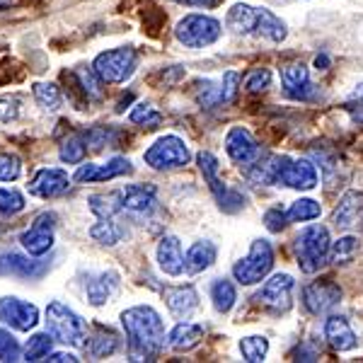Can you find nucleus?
<instances>
[{"instance_id":"nucleus-43","label":"nucleus","mask_w":363,"mask_h":363,"mask_svg":"<svg viewBox=\"0 0 363 363\" xmlns=\"http://www.w3.org/2000/svg\"><path fill=\"white\" fill-rule=\"evenodd\" d=\"M22 359V347L15 339V335H10V330L0 327V361L3 363H15Z\"/></svg>"},{"instance_id":"nucleus-12","label":"nucleus","mask_w":363,"mask_h":363,"mask_svg":"<svg viewBox=\"0 0 363 363\" xmlns=\"http://www.w3.org/2000/svg\"><path fill=\"white\" fill-rule=\"evenodd\" d=\"M157 211V189L153 184H128L121 189V213L131 218H150Z\"/></svg>"},{"instance_id":"nucleus-13","label":"nucleus","mask_w":363,"mask_h":363,"mask_svg":"<svg viewBox=\"0 0 363 363\" xmlns=\"http://www.w3.org/2000/svg\"><path fill=\"white\" fill-rule=\"evenodd\" d=\"M303 306L310 315H325L330 313L332 308L342 301V289L335 284L332 279H325V281H313L303 289V296H301Z\"/></svg>"},{"instance_id":"nucleus-40","label":"nucleus","mask_w":363,"mask_h":363,"mask_svg":"<svg viewBox=\"0 0 363 363\" xmlns=\"http://www.w3.org/2000/svg\"><path fill=\"white\" fill-rule=\"evenodd\" d=\"M359 247L361 245H359V238L356 235L339 238L330 247V262L332 264H347V262H351L356 255H359Z\"/></svg>"},{"instance_id":"nucleus-44","label":"nucleus","mask_w":363,"mask_h":363,"mask_svg":"<svg viewBox=\"0 0 363 363\" xmlns=\"http://www.w3.org/2000/svg\"><path fill=\"white\" fill-rule=\"evenodd\" d=\"M20 211H25V196H22V191L0 186V216H15Z\"/></svg>"},{"instance_id":"nucleus-29","label":"nucleus","mask_w":363,"mask_h":363,"mask_svg":"<svg viewBox=\"0 0 363 363\" xmlns=\"http://www.w3.org/2000/svg\"><path fill=\"white\" fill-rule=\"evenodd\" d=\"M225 27L233 34H255L257 27V8H252L247 3H235L228 10Z\"/></svg>"},{"instance_id":"nucleus-24","label":"nucleus","mask_w":363,"mask_h":363,"mask_svg":"<svg viewBox=\"0 0 363 363\" xmlns=\"http://www.w3.org/2000/svg\"><path fill=\"white\" fill-rule=\"evenodd\" d=\"M116 286H119V274H116V272L97 274V277H92L90 281H87V286H85L87 301H90L95 308L104 306V303L114 296Z\"/></svg>"},{"instance_id":"nucleus-6","label":"nucleus","mask_w":363,"mask_h":363,"mask_svg":"<svg viewBox=\"0 0 363 363\" xmlns=\"http://www.w3.org/2000/svg\"><path fill=\"white\" fill-rule=\"evenodd\" d=\"M223 34V27L216 17L211 15H184L174 27V37L179 44H184L186 49H203V46L216 44Z\"/></svg>"},{"instance_id":"nucleus-5","label":"nucleus","mask_w":363,"mask_h":363,"mask_svg":"<svg viewBox=\"0 0 363 363\" xmlns=\"http://www.w3.org/2000/svg\"><path fill=\"white\" fill-rule=\"evenodd\" d=\"M274 269V247L269 240H255L247 255L240 262H235L233 267V277H235L238 284L242 286H255L262 284Z\"/></svg>"},{"instance_id":"nucleus-4","label":"nucleus","mask_w":363,"mask_h":363,"mask_svg":"<svg viewBox=\"0 0 363 363\" xmlns=\"http://www.w3.org/2000/svg\"><path fill=\"white\" fill-rule=\"evenodd\" d=\"M92 68L107 85H121L136 73L138 51L133 46H116V49L102 51L95 56Z\"/></svg>"},{"instance_id":"nucleus-42","label":"nucleus","mask_w":363,"mask_h":363,"mask_svg":"<svg viewBox=\"0 0 363 363\" xmlns=\"http://www.w3.org/2000/svg\"><path fill=\"white\" fill-rule=\"evenodd\" d=\"M128 121H131V124L143 126V128H157L162 124V114L157 112L153 104L138 102L136 107L131 109V114H128Z\"/></svg>"},{"instance_id":"nucleus-15","label":"nucleus","mask_w":363,"mask_h":363,"mask_svg":"<svg viewBox=\"0 0 363 363\" xmlns=\"http://www.w3.org/2000/svg\"><path fill=\"white\" fill-rule=\"evenodd\" d=\"M281 85L284 92L296 102H315L318 99V85L310 83V73L303 63H289L281 68Z\"/></svg>"},{"instance_id":"nucleus-26","label":"nucleus","mask_w":363,"mask_h":363,"mask_svg":"<svg viewBox=\"0 0 363 363\" xmlns=\"http://www.w3.org/2000/svg\"><path fill=\"white\" fill-rule=\"evenodd\" d=\"M281 169V155H262L257 162L247 167V179L259 186H277Z\"/></svg>"},{"instance_id":"nucleus-14","label":"nucleus","mask_w":363,"mask_h":363,"mask_svg":"<svg viewBox=\"0 0 363 363\" xmlns=\"http://www.w3.org/2000/svg\"><path fill=\"white\" fill-rule=\"evenodd\" d=\"M225 153L235 165L250 167L262 157V145L257 143L255 136L245 126H233L225 133Z\"/></svg>"},{"instance_id":"nucleus-37","label":"nucleus","mask_w":363,"mask_h":363,"mask_svg":"<svg viewBox=\"0 0 363 363\" xmlns=\"http://www.w3.org/2000/svg\"><path fill=\"white\" fill-rule=\"evenodd\" d=\"M322 213V206L315 199H298L291 203V208L286 211L291 223H308V220H318Z\"/></svg>"},{"instance_id":"nucleus-1","label":"nucleus","mask_w":363,"mask_h":363,"mask_svg":"<svg viewBox=\"0 0 363 363\" xmlns=\"http://www.w3.org/2000/svg\"><path fill=\"white\" fill-rule=\"evenodd\" d=\"M121 327L133 361H155L165 347V325L155 308L133 306L121 313Z\"/></svg>"},{"instance_id":"nucleus-16","label":"nucleus","mask_w":363,"mask_h":363,"mask_svg":"<svg viewBox=\"0 0 363 363\" xmlns=\"http://www.w3.org/2000/svg\"><path fill=\"white\" fill-rule=\"evenodd\" d=\"M27 189L37 199H58L70 189V177L61 167H42L29 179Z\"/></svg>"},{"instance_id":"nucleus-9","label":"nucleus","mask_w":363,"mask_h":363,"mask_svg":"<svg viewBox=\"0 0 363 363\" xmlns=\"http://www.w3.org/2000/svg\"><path fill=\"white\" fill-rule=\"evenodd\" d=\"M318 167L313 165L306 157L294 160L289 155H281V169H279V182L277 186H289V189L298 191H310L318 186Z\"/></svg>"},{"instance_id":"nucleus-52","label":"nucleus","mask_w":363,"mask_h":363,"mask_svg":"<svg viewBox=\"0 0 363 363\" xmlns=\"http://www.w3.org/2000/svg\"><path fill=\"white\" fill-rule=\"evenodd\" d=\"M44 361H51V363H78L80 359L75 354H68V351H51Z\"/></svg>"},{"instance_id":"nucleus-55","label":"nucleus","mask_w":363,"mask_h":363,"mask_svg":"<svg viewBox=\"0 0 363 363\" xmlns=\"http://www.w3.org/2000/svg\"><path fill=\"white\" fill-rule=\"evenodd\" d=\"M315 68H318V70H327V68H330V58H327L325 54H320L318 58H315Z\"/></svg>"},{"instance_id":"nucleus-50","label":"nucleus","mask_w":363,"mask_h":363,"mask_svg":"<svg viewBox=\"0 0 363 363\" xmlns=\"http://www.w3.org/2000/svg\"><path fill=\"white\" fill-rule=\"evenodd\" d=\"M264 225H267V230L281 233L286 225H289V216H286L281 208H269L264 213Z\"/></svg>"},{"instance_id":"nucleus-28","label":"nucleus","mask_w":363,"mask_h":363,"mask_svg":"<svg viewBox=\"0 0 363 363\" xmlns=\"http://www.w3.org/2000/svg\"><path fill=\"white\" fill-rule=\"evenodd\" d=\"M196 162H199V169H201V174H203V182H206L208 189L213 191L216 201H220V199L225 196L228 186H225V182L218 177V172H220L218 157H216L213 153H208V150H201V153L196 155Z\"/></svg>"},{"instance_id":"nucleus-19","label":"nucleus","mask_w":363,"mask_h":363,"mask_svg":"<svg viewBox=\"0 0 363 363\" xmlns=\"http://www.w3.org/2000/svg\"><path fill=\"white\" fill-rule=\"evenodd\" d=\"M332 223L339 230H356L363 225V194L361 191H347L339 199V206L332 213Z\"/></svg>"},{"instance_id":"nucleus-45","label":"nucleus","mask_w":363,"mask_h":363,"mask_svg":"<svg viewBox=\"0 0 363 363\" xmlns=\"http://www.w3.org/2000/svg\"><path fill=\"white\" fill-rule=\"evenodd\" d=\"M199 104L201 107H216V104H223V85H213L208 83V80H203V83H199Z\"/></svg>"},{"instance_id":"nucleus-54","label":"nucleus","mask_w":363,"mask_h":363,"mask_svg":"<svg viewBox=\"0 0 363 363\" xmlns=\"http://www.w3.org/2000/svg\"><path fill=\"white\" fill-rule=\"evenodd\" d=\"M296 361H318V351H310L308 347H298Z\"/></svg>"},{"instance_id":"nucleus-35","label":"nucleus","mask_w":363,"mask_h":363,"mask_svg":"<svg viewBox=\"0 0 363 363\" xmlns=\"http://www.w3.org/2000/svg\"><path fill=\"white\" fill-rule=\"evenodd\" d=\"M32 95H34V99H37L39 107L46 109V112H56L63 102L61 87L54 85V83H34Z\"/></svg>"},{"instance_id":"nucleus-38","label":"nucleus","mask_w":363,"mask_h":363,"mask_svg":"<svg viewBox=\"0 0 363 363\" xmlns=\"http://www.w3.org/2000/svg\"><path fill=\"white\" fill-rule=\"evenodd\" d=\"M87 155V143L83 133H75V136L66 138L61 143V150H58V157L68 165H80Z\"/></svg>"},{"instance_id":"nucleus-51","label":"nucleus","mask_w":363,"mask_h":363,"mask_svg":"<svg viewBox=\"0 0 363 363\" xmlns=\"http://www.w3.org/2000/svg\"><path fill=\"white\" fill-rule=\"evenodd\" d=\"M220 85H223V104H230L233 99H235L238 90H240V75L235 73V70H228Z\"/></svg>"},{"instance_id":"nucleus-47","label":"nucleus","mask_w":363,"mask_h":363,"mask_svg":"<svg viewBox=\"0 0 363 363\" xmlns=\"http://www.w3.org/2000/svg\"><path fill=\"white\" fill-rule=\"evenodd\" d=\"M272 85V70L269 68H255L252 73L245 78V90L257 95V92H264Z\"/></svg>"},{"instance_id":"nucleus-49","label":"nucleus","mask_w":363,"mask_h":363,"mask_svg":"<svg viewBox=\"0 0 363 363\" xmlns=\"http://www.w3.org/2000/svg\"><path fill=\"white\" fill-rule=\"evenodd\" d=\"M344 109H347V114L351 116L354 124L363 126V85L359 87V90H354V95L344 102Z\"/></svg>"},{"instance_id":"nucleus-10","label":"nucleus","mask_w":363,"mask_h":363,"mask_svg":"<svg viewBox=\"0 0 363 363\" xmlns=\"http://www.w3.org/2000/svg\"><path fill=\"white\" fill-rule=\"evenodd\" d=\"M54 230H56V213L44 211L34 218V223L20 235V242L32 257H44L54 247Z\"/></svg>"},{"instance_id":"nucleus-36","label":"nucleus","mask_w":363,"mask_h":363,"mask_svg":"<svg viewBox=\"0 0 363 363\" xmlns=\"http://www.w3.org/2000/svg\"><path fill=\"white\" fill-rule=\"evenodd\" d=\"M83 136L90 150H102L104 145H107V148H116V143H119V131L109 126H92V128H87Z\"/></svg>"},{"instance_id":"nucleus-8","label":"nucleus","mask_w":363,"mask_h":363,"mask_svg":"<svg viewBox=\"0 0 363 363\" xmlns=\"http://www.w3.org/2000/svg\"><path fill=\"white\" fill-rule=\"evenodd\" d=\"M294 291L296 279L291 274H274L255 294V303L274 315H286L294 308Z\"/></svg>"},{"instance_id":"nucleus-30","label":"nucleus","mask_w":363,"mask_h":363,"mask_svg":"<svg viewBox=\"0 0 363 363\" xmlns=\"http://www.w3.org/2000/svg\"><path fill=\"white\" fill-rule=\"evenodd\" d=\"M116 349H119V337H116L112 330H104V327H99L95 332V337H90V342L85 344V354L95 361L107 359Z\"/></svg>"},{"instance_id":"nucleus-46","label":"nucleus","mask_w":363,"mask_h":363,"mask_svg":"<svg viewBox=\"0 0 363 363\" xmlns=\"http://www.w3.org/2000/svg\"><path fill=\"white\" fill-rule=\"evenodd\" d=\"M22 174V160L15 153H0V182H15Z\"/></svg>"},{"instance_id":"nucleus-3","label":"nucleus","mask_w":363,"mask_h":363,"mask_svg":"<svg viewBox=\"0 0 363 363\" xmlns=\"http://www.w3.org/2000/svg\"><path fill=\"white\" fill-rule=\"evenodd\" d=\"M46 332H51L56 342L66 344V347H85V320L61 301H51L46 306Z\"/></svg>"},{"instance_id":"nucleus-11","label":"nucleus","mask_w":363,"mask_h":363,"mask_svg":"<svg viewBox=\"0 0 363 363\" xmlns=\"http://www.w3.org/2000/svg\"><path fill=\"white\" fill-rule=\"evenodd\" d=\"M0 322L17 332H29L39 325V308L17 296L0 298Z\"/></svg>"},{"instance_id":"nucleus-22","label":"nucleus","mask_w":363,"mask_h":363,"mask_svg":"<svg viewBox=\"0 0 363 363\" xmlns=\"http://www.w3.org/2000/svg\"><path fill=\"white\" fill-rule=\"evenodd\" d=\"M157 267L167 277H179L184 272V252H182V242L174 235H165L157 245Z\"/></svg>"},{"instance_id":"nucleus-39","label":"nucleus","mask_w":363,"mask_h":363,"mask_svg":"<svg viewBox=\"0 0 363 363\" xmlns=\"http://www.w3.org/2000/svg\"><path fill=\"white\" fill-rule=\"evenodd\" d=\"M51 347H54V335H51V332L32 335V337H29V342L25 344V361L27 363L44 361L46 356L51 354Z\"/></svg>"},{"instance_id":"nucleus-17","label":"nucleus","mask_w":363,"mask_h":363,"mask_svg":"<svg viewBox=\"0 0 363 363\" xmlns=\"http://www.w3.org/2000/svg\"><path fill=\"white\" fill-rule=\"evenodd\" d=\"M133 174V165L128 157H112L104 165H95V162H80V167L75 169L73 179L80 184H90V182H109L116 177H126Z\"/></svg>"},{"instance_id":"nucleus-2","label":"nucleus","mask_w":363,"mask_h":363,"mask_svg":"<svg viewBox=\"0 0 363 363\" xmlns=\"http://www.w3.org/2000/svg\"><path fill=\"white\" fill-rule=\"evenodd\" d=\"M330 230L320 223H310L296 238V257L303 274H315L330 262Z\"/></svg>"},{"instance_id":"nucleus-27","label":"nucleus","mask_w":363,"mask_h":363,"mask_svg":"<svg viewBox=\"0 0 363 363\" xmlns=\"http://www.w3.org/2000/svg\"><path fill=\"white\" fill-rule=\"evenodd\" d=\"M255 34H259V37H264V39H269V42H274V44H281V42H286V37H289V27H286V22L281 20V17L274 15L272 10L257 8Z\"/></svg>"},{"instance_id":"nucleus-25","label":"nucleus","mask_w":363,"mask_h":363,"mask_svg":"<svg viewBox=\"0 0 363 363\" xmlns=\"http://www.w3.org/2000/svg\"><path fill=\"white\" fill-rule=\"evenodd\" d=\"M206 335L203 325H196V322H177L172 327V332L167 335V344L174 351H189L199 347V342Z\"/></svg>"},{"instance_id":"nucleus-31","label":"nucleus","mask_w":363,"mask_h":363,"mask_svg":"<svg viewBox=\"0 0 363 363\" xmlns=\"http://www.w3.org/2000/svg\"><path fill=\"white\" fill-rule=\"evenodd\" d=\"M124 235H126L124 225H119L114 218H99L97 223L90 228V238L95 240V242L104 245V247L119 245L121 240H124Z\"/></svg>"},{"instance_id":"nucleus-41","label":"nucleus","mask_w":363,"mask_h":363,"mask_svg":"<svg viewBox=\"0 0 363 363\" xmlns=\"http://www.w3.org/2000/svg\"><path fill=\"white\" fill-rule=\"evenodd\" d=\"M240 354H242V359L247 363H262L267 359V354H269L267 337L252 335V337L240 339Z\"/></svg>"},{"instance_id":"nucleus-48","label":"nucleus","mask_w":363,"mask_h":363,"mask_svg":"<svg viewBox=\"0 0 363 363\" xmlns=\"http://www.w3.org/2000/svg\"><path fill=\"white\" fill-rule=\"evenodd\" d=\"M20 116V97L17 95H3L0 97V121L3 124H13Z\"/></svg>"},{"instance_id":"nucleus-21","label":"nucleus","mask_w":363,"mask_h":363,"mask_svg":"<svg viewBox=\"0 0 363 363\" xmlns=\"http://www.w3.org/2000/svg\"><path fill=\"white\" fill-rule=\"evenodd\" d=\"M325 339L330 342V347L335 351H351L359 347V337L351 330L347 318H339V315H332V318L325 320Z\"/></svg>"},{"instance_id":"nucleus-7","label":"nucleus","mask_w":363,"mask_h":363,"mask_svg":"<svg viewBox=\"0 0 363 363\" xmlns=\"http://www.w3.org/2000/svg\"><path fill=\"white\" fill-rule=\"evenodd\" d=\"M143 160L148 167L153 169H177L189 165L191 160V150L189 145L184 143V138L174 136V133H167V136H160L143 153Z\"/></svg>"},{"instance_id":"nucleus-20","label":"nucleus","mask_w":363,"mask_h":363,"mask_svg":"<svg viewBox=\"0 0 363 363\" xmlns=\"http://www.w3.org/2000/svg\"><path fill=\"white\" fill-rule=\"evenodd\" d=\"M167 310L179 320H186L199 308V294L194 286H167L162 291Z\"/></svg>"},{"instance_id":"nucleus-53","label":"nucleus","mask_w":363,"mask_h":363,"mask_svg":"<svg viewBox=\"0 0 363 363\" xmlns=\"http://www.w3.org/2000/svg\"><path fill=\"white\" fill-rule=\"evenodd\" d=\"M172 3L186 5V8H216L220 0H172Z\"/></svg>"},{"instance_id":"nucleus-32","label":"nucleus","mask_w":363,"mask_h":363,"mask_svg":"<svg viewBox=\"0 0 363 363\" xmlns=\"http://www.w3.org/2000/svg\"><path fill=\"white\" fill-rule=\"evenodd\" d=\"M211 301H213V308L218 313H230L233 306L238 303V289L230 279H216L211 284Z\"/></svg>"},{"instance_id":"nucleus-34","label":"nucleus","mask_w":363,"mask_h":363,"mask_svg":"<svg viewBox=\"0 0 363 363\" xmlns=\"http://www.w3.org/2000/svg\"><path fill=\"white\" fill-rule=\"evenodd\" d=\"M90 211L97 218H114L116 213H121V191L114 194H92L87 199Z\"/></svg>"},{"instance_id":"nucleus-23","label":"nucleus","mask_w":363,"mask_h":363,"mask_svg":"<svg viewBox=\"0 0 363 363\" xmlns=\"http://www.w3.org/2000/svg\"><path fill=\"white\" fill-rule=\"evenodd\" d=\"M216 257H218V247H216L211 240H199V242L191 245L184 255V272L186 274H201L206 269L213 267Z\"/></svg>"},{"instance_id":"nucleus-18","label":"nucleus","mask_w":363,"mask_h":363,"mask_svg":"<svg viewBox=\"0 0 363 363\" xmlns=\"http://www.w3.org/2000/svg\"><path fill=\"white\" fill-rule=\"evenodd\" d=\"M32 257V255H29ZM20 252H0V277H15V279H42L49 272L46 259H29Z\"/></svg>"},{"instance_id":"nucleus-33","label":"nucleus","mask_w":363,"mask_h":363,"mask_svg":"<svg viewBox=\"0 0 363 363\" xmlns=\"http://www.w3.org/2000/svg\"><path fill=\"white\" fill-rule=\"evenodd\" d=\"M73 73H75V78H78V83H80V87H83L85 97L90 99V102H97V99L104 97V85L107 83H104V80L95 73V68L78 66Z\"/></svg>"}]
</instances>
